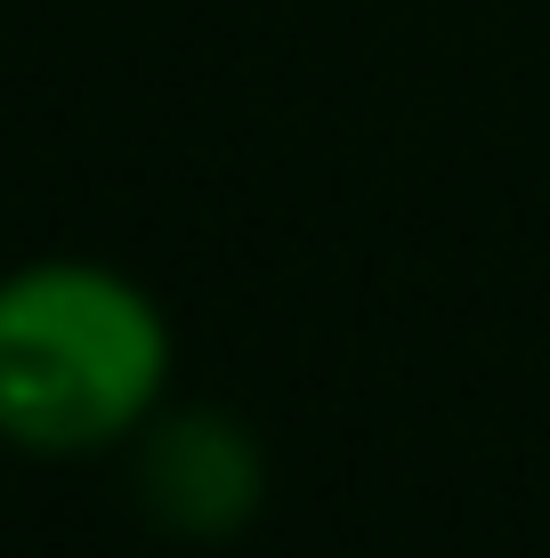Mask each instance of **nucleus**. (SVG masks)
Listing matches in <instances>:
<instances>
[{
    "mask_svg": "<svg viewBox=\"0 0 550 558\" xmlns=\"http://www.w3.org/2000/svg\"><path fill=\"white\" fill-rule=\"evenodd\" d=\"M162 389V324L106 267H25L0 283V437L82 453Z\"/></svg>",
    "mask_w": 550,
    "mask_h": 558,
    "instance_id": "1",
    "label": "nucleus"
},
{
    "mask_svg": "<svg viewBox=\"0 0 550 558\" xmlns=\"http://www.w3.org/2000/svg\"><path fill=\"white\" fill-rule=\"evenodd\" d=\"M146 502L170 534H235L259 502V461L227 421H179L146 461Z\"/></svg>",
    "mask_w": 550,
    "mask_h": 558,
    "instance_id": "2",
    "label": "nucleus"
}]
</instances>
